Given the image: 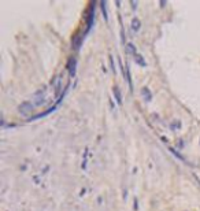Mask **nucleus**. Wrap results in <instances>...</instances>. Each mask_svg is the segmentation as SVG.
Returning <instances> with one entry per match:
<instances>
[{
	"instance_id": "nucleus-1",
	"label": "nucleus",
	"mask_w": 200,
	"mask_h": 211,
	"mask_svg": "<svg viewBox=\"0 0 200 211\" xmlns=\"http://www.w3.org/2000/svg\"><path fill=\"white\" fill-rule=\"evenodd\" d=\"M45 89H40L34 96H33V100H34V106H41L44 103V99H45Z\"/></svg>"
},
{
	"instance_id": "nucleus-2",
	"label": "nucleus",
	"mask_w": 200,
	"mask_h": 211,
	"mask_svg": "<svg viewBox=\"0 0 200 211\" xmlns=\"http://www.w3.org/2000/svg\"><path fill=\"white\" fill-rule=\"evenodd\" d=\"M33 108H34V104H32L30 101H25V103H22L19 106V112L23 115H27L33 111Z\"/></svg>"
},
{
	"instance_id": "nucleus-3",
	"label": "nucleus",
	"mask_w": 200,
	"mask_h": 211,
	"mask_svg": "<svg viewBox=\"0 0 200 211\" xmlns=\"http://www.w3.org/2000/svg\"><path fill=\"white\" fill-rule=\"evenodd\" d=\"M140 19L139 18H133L132 19V22H130V29L132 30H134V32H137V30L140 29Z\"/></svg>"
},
{
	"instance_id": "nucleus-4",
	"label": "nucleus",
	"mask_w": 200,
	"mask_h": 211,
	"mask_svg": "<svg viewBox=\"0 0 200 211\" xmlns=\"http://www.w3.org/2000/svg\"><path fill=\"white\" fill-rule=\"evenodd\" d=\"M68 71H70L71 77H73L74 73H75V59H74V58H71V59L68 60Z\"/></svg>"
},
{
	"instance_id": "nucleus-8",
	"label": "nucleus",
	"mask_w": 200,
	"mask_h": 211,
	"mask_svg": "<svg viewBox=\"0 0 200 211\" xmlns=\"http://www.w3.org/2000/svg\"><path fill=\"white\" fill-rule=\"evenodd\" d=\"M126 45H128V52H130V54H133V55H136V54H137V52H136V47H134L132 43L126 44Z\"/></svg>"
},
{
	"instance_id": "nucleus-9",
	"label": "nucleus",
	"mask_w": 200,
	"mask_h": 211,
	"mask_svg": "<svg viewBox=\"0 0 200 211\" xmlns=\"http://www.w3.org/2000/svg\"><path fill=\"white\" fill-rule=\"evenodd\" d=\"M100 5H101V11H103V15H104V18L107 19V11H106V2H101L100 3Z\"/></svg>"
},
{
	"instance_id": "nucleus-7",
	"label": "nucleus",
	"mask_w": 200,
	"mask_h": 211,
	"mask_svg": "<svg viewBox=\"0 0 200 211\" xmlns=\"http://www.w3.org/2000/svg\"><path fill=\"white\" fill-rule=\"evenodd\" d=\"M134 59H136V62L139 63L140 66H142V67H144V66H145V60L142 59V56H141V55H140V54H136V55H134Z\"/></svg>"
},
{
	"instance_id": "nucleus-10",
	"label": "nucleus",
	"mask_w": 200,
	"mask_h": 211,
	"mask_svg": "<svg viewBox=\"0 0 200 211\" xmlns=\"http://www.w3.org/2000/svg\"><path fill=\"white\" fill-rule=\"evenodd\" d=\"M110 66H111L112 71L115 73V66H114V60H112V56H110Z\"/></svg>"
},
{
	"instance_id": "nucleus-5",
	"label": "nucleus",
	"mask_w": 200,
	"mask_h": 211,
	"mask_svg": "<svg viewBox=\"0 0 200 211\" xmlns=\"http://www.w3.org/2000/svg\"><path fill=\"white\" fill-rule=\"evenodd\" d=\"M112 92H114V95H115V99H117V103H118V104H122V95L119 93V89H118V86H114Z\"/></svg>"
},
{
	"instance_id": "nucleus-6",
	"label": "nucleus",
	"mask_w": 200,
	"mask_h": 211,
	"mask_svg": "<svg viewBox=\"0 0 200 211\" xmlns=\"http://www.w3.org/2000/svg\"><path fill=\"white\" fill-rule=\"evenodd\" d=\"M141 95L145 97V100H148L149 101L151 99H152V95H151V92H149V89L148 88H142V90H141Z\"/></svg>"
}]
</instances>
